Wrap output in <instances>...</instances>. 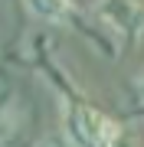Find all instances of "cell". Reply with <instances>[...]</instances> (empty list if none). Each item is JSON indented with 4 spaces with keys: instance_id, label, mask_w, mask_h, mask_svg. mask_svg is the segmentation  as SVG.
Wrapping results in <instances>:
<instances>
[{
    "instance_id": "cell-1",
    "label": "cell",
    "mask_w": 144,
    "mask_h": 147,
    "mask_svg": "<svg viewBox=\"0 0 144 147\" xmlns=\"http://www.w3.org/2000/svg\"><path fill=\"white\" fill-rule=\"evenodd\" d=\"M66 127H69V137L75 147H115L118 131H121L105 111H98L95 105H82V101L69 105Z\"/></svg>"
},
{
    "instance_id": "cell-2",
    "label": "cell",
    "mask_w": 144,
    "mask_h": 147,
    "mask_svg": "<svg viewBox=\"0 0 144 147\" xmlns=\"http://www.w3.org/2000/svg\"><path fill=\"white\" fill-rule=\"evenodd\" d=\"M95 16L128 39L144 36V0H101L95 7Z\"/></svg>"
},
{
    "instance_id": "cell-3",
    "label": "cell",
    "mask_w": 144,
    "mask_h": 147,
    "mask_svg": "<svg viewBox=\"0 0 144 147\" xmlns=\"http://www.w3.org/2000/svg\"><path fill=\"white\" fill-rule=\"evenodd\" d=\"M26 3L43 20H66L72 13V0H26Z\"/></svg>"
},
{
    "instance_id": "cell-4",
    "label": "cell",
    "mask_w": 144,
    "mask_h": 147,
    "mask_svg": "<svg viewBox=\"0 0 144 147\" xmlns=\"http://www.w3.org/2000/svg\"><path fill=\"white\" fill-rule=\"evenodd\" d=\"M10 134H13V124H10V118H3V115H0V141H7Z\"/></svg>"
},
{
    "instance_id": "cell-5",
    "label": "cell",
    "mask_w": 144,
    "mask_h": 147,
    "mask_svg": "<svg viewBox=\"0 0 144 147\" xmlns=\"http://www.w3.org/2000/svg\"><path fill=\"white\" fill-rule=\"evenodd\" d=\"M39 147H75V144H69V141H43Z\"/></svg>"
},
{
    "instance_id": "cell-6",
    "label": "cell",
    "mask_w": 144,
    "mask_h": 147,
    "mask_svg": "<svg viewBox=\"0 0 144 147\" xmlns=\"http://www.w3.org/2000/svg\"><path fill=\"white\" fill-rule=\"evenodd\" d=\"M138 92H141V101H144V82H141V85H138Z\"/></svg>"
}]
</instances>
